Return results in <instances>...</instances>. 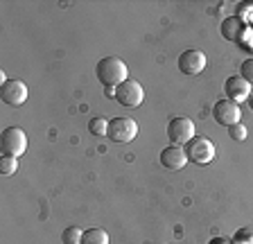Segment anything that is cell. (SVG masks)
<instances>
[{
  "instance_id": "1",
  "label": "cell",
  "mask_w": 253,
  "mask_h": 244,
  "mask_svg": "<svg viewBox=\"0 0 253 244\" xmlns=\"http://www.w3.org/2000/svg\"><path fill=\"white\" fill-rule=\"evenodd\" d=\"M95 75L104 88H118L122 81L129 80V68L120 57H104L95 66Z\"/></svg>"
},
{
  "instance_id": "2",
  "label": "cell",
  "mask_w": 253,
  "mask_h": 244,
  "mask_svg": "<svg viewBox=\"0 0 253 244\" xmlns=\"http://www.w3.org/2000/svg\"><path fill=\"white\" fill-rule=\"evenodd\" d=\"M0 152L2 156L21 159L27 152V136L21 127H7L0 133Z\"/></svg>"
},
{
  "instance_id": "3",
  "label": "cell",
  "mask_w": 253,
  "mask_h": 244,
  "mask_svg": "<svg viewBox=\"0 0 253 244\" xmlns=\"http://www.w3.org/2000/svg\"><path fill=\"white\" fill-rule=\"evenodd\" d=\"M138 136V124L133 118H111L109 129H106V138L113 143H131Z\"/></svg>"
},
{
  "instance_id": "4",
  "label": "cell",
  "mask_w": 253,
  "mask_h": 244,
  "mask_svg": "<svg viewBox=\"0 0 253 244\" xmlns=\"http://www.w3.org/2000/svg\"><path fill=\"white\" fill-rule=\"evenodd\" d=\"M168 138H169V143L176 145V147L188 145L190 140L195 138V122L185 116L172 118V120L168 122Z\"/></svg>"
},
{
  "instance_id": "5",
  "label": "cell",
  "mask_w": 253,
  "mask_h": 244,
  "mask_svg": "<svg viewBox=\"0 0 253 244\" xmlns=\"http://www.w3.org/2000/svg\"><path fill=\"white\" fill-rule=\"evenodd\" d=\"M185 156H188V161H192V163L197 165H206L211 163L212 159H215V145L211 143V140L206 138V136H195V138L190 140L188 145H185Z\"/></svg>"
},
{
  "instance_id": "6",
  "label": "cell",
  "mask_w": 253,
  "mask_h": 244,
  "mask_svg": "<svg viewBox=\"0 0 253 244\" xmlns=\"http://www.w3.org/2000/svg\"><path fill=\"white\" fill-rule=\"evenodd\" d=\"M116 100H118V104L125 106V109H136V106H140L142 100H145V88L140 86V81L129 77V80L122 81L116 88Z\"/></svg>"
},
{
  "instance_id": "7",
  "label": "cell",
  "mask_w": 253,
  "mask_h": 244,
  "mask_svg": "<svg viewBox=\"0 0 253 244\" xmlns=\"http://www.w3.org/2000/svg\"><path fill=\"white\" fill-rule=\"evenodd\" d=\"M212 118H215V122L221 124V127H233V124L240 122L242 111H240V104H235V102L219 100V102H215V106H212Z\"/></svg>"
},
{
  "instance_id": "8",
  "label": "cell",
  "mask_w": 253,
  "mask_h": 244,
  "mask_svg": "<svg viewBox=\"0 0 253 244\" xmlns=\"http://www.w3.org/2000/svg\"><path fill=\"white\" fill-rule=\"evenodd\" d=\"M0 97L9 106H21L27 100V86L21 80H7L0 88Z\"/></svg>"
},
{
  "instance_id": "9",
  "label": "cell",
  "mask_w": 253,
  "mask_h": 244,
  "mask_svg": "<svg viewBox=\"0 0 253 244\" xmlns=\"http://www.w3.org/2000/svg\"><path fill=\"white\" fill-rule=\"evenodd\" d=\"M204 68H206V54L201 52V50H185L179 57V70L183 75L195 77V75H199Z\"/></svg>"
},
{
  "instance_id": "10",
  "label": "cell",
  "mask_w": 253,
  "mask_h": 244,
  "mask_svg": "<svg viewBox=\"0 0 253 244\" xmlns=\"http://www.w3.org/2000/svg\"><path fill=\"white\" fill-rule=\"evenodd\" d=\"M251 88H253V86L247 84V81H244L240 75H233V77H228V80L224 81V93H226V100L235 102V104H240V102H247Z\"/></svg>"
},
{
  "instance_id": "11",
  "label": "cell",
  "mask_w": 253,
  "mask_h": 244,
  "mask_svg": "<svg viewBox=\"0 0 253 244\" xmlns=\"http://www.w3.org/2000/svg\"><path fill=\"white\" fill-rule=\"evenodd\" d=\"M188 163V156H185V149L183 147H176V145H169L161 152V165H163L165 170L169 172H179L185 167Z\"/></svg>"
},
{
  "instance_id": "12",
  "label": "cell",
  "mask_w": 253,
  "mask_h": 244,
  "mask_svg": "<svg viewBox=\"0 0 253 244\" xmlns=\"http://www.w3.org/2000/svg\"><path fill=\"white\" fill-rule=\"evenodd\" d=\"M219 32H221V37L226 39V41L240 43L244 39V34H247V27H244V21L240 16H228V18L221 21Z\"/></svg>"
},
{
  "instance_id": "13",
  "label": "cell",
  "mask_w": 253,
  "mask_h": 244,
  "mask_svg": "<svg viewBox=\"0 0 253 244\" xmlns=\"http://www.w3.org/2000/svg\"><path fill=\"white\" fill-rule=\"evenodd\" d=\"M109 242H111L109 233L100 226L86 228L84 233H82V244H109Z\"/></svg>"
},
{
  "instance_id": "14",
  "label": "cell",
  "mask_w": 253,
  "mask_h": 244,
  "mask_svg": "<svg viewBox=\"0 0 253 244\" xmlns=\"http://www.w3.org/2000/svg\"><path fill=\"white\" fill-rule=\"evenodd\" d=\"M231 244H253V226H242L233 233Z\"/></svg>"
},
{
  "instance_id": "15",
  "label": "cell",
  "mask_w": 253,
  "mask_h": 244,
  "mask_svg": "<svg viewBox=\"0 0 253 244\" xmlns=\"http://www.w3.org/2000/svg\"><path fill=\"white\" fill-rule=\"evenodd\" d=\"M82 233H84V231H79L77 226L63 228L61 242H63V244H82Z\"/></svg>"
},
{
  "instance_id": "16",
  "label": "cell",
  "mask_w": 253,
  "mask_h": 244,
  "mask_svg": "<svg viewBox=\"0 0 253 244\" xmlns=\"http://www.w3.org/2000/svg\"><path fill=\"white\" fill-rule=\"evenodd\" d=\"M106 129H109V120L106 118H93L88 122V131L93 136H106Z\"/></svg>"
},
{
  "instance_id": "17",
  "label": "cell",
  "mask_w": 253,
  "mask_h": 244,
  "mask_svg": "<svg viewBox=\"0 0 253 244\" xmlns=\"http://www.w3.org/2000/svg\"><path fill=\"white\" fill-rule=\"evenodd\" d=\"M16 170H18V159H11V156L0 159V174L2 176H11Z\"/></svg>"
},
{
  "instance_id": "18",
  "label": "cell",
  "mask_w": 253,
  "mask_h": 244,
  "mask_svg": "<svg viewBox=\"0 0 253 244\" xmlns=\"http://www.w3.org/2000/svg\"><path fill=\"white\" fill-rule=\"evenodd\" d=\"M247 127H244L242 122H237V124H233V127H228V136H231L233 140H237V143H242L244 138H247Z\"/></svg>"
},
{
  "instance_id": "19",
  "label": "cell",
  "mask_w": 253,
  "mask_h": 244,
  "mask_svg": "<svg viewBox=\"0 0 253 244\" xmlns=\"http://www.w3.org/2000/svg\"><path fill=\"white\" fill-rule=\"evenodd\" d=\"M240 77H242L247 84H251L253 86V57L251 59H247L242 66H240Z\"/></svg>"
},
{
  "instance_id": "20",
  "label": "cell",
  "mask_w": 253,
  "mask_h": 244,
  "mask_svg": "<svg viewBox=\"0 0 253 244\" xmlns=\"http://www.w3.org/2000/svg\"><path fill=\"white\" fill-rule=\"evenodd\" d=\"M208 244H231V242H228L226 238H212V240H211V242H208Z\"/></svg>"
},
{
  "instance_id": "21",
  "label": "cell",
  "mask_w": 253,
  "mask_h": 244,
  "mask_svg": "<svg viewBox=\"0 0 253 244\" xmlns=\"http://www.w3.org/2000/svg\"><path fill=\"white\" fill-rule=\"evenodd\" d=\"M247 104H249V109L253 111V88H251V93H249V100H247Z\"/></svg>"
},
{
  "instance_id": "22",
  "label": "cell",
  "mask_w": 253,
  "mask_h": 244,
  "mask_svg": "<svg viewBox=\"0 0 253 244\" xmlns=\"http://www.w3.org/2000/svg\"><path fill=\"white\" fill-rule=\"evenodd\" d=\"M106 97H116V88H104Z\"/></svg>"
}]
</instances>
